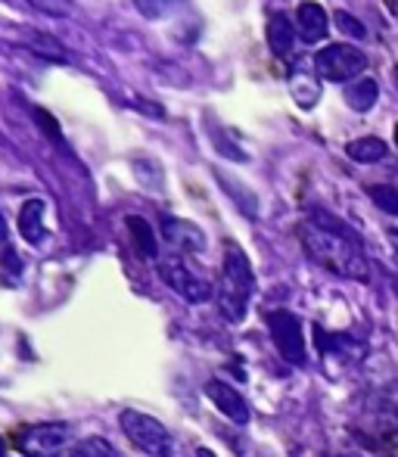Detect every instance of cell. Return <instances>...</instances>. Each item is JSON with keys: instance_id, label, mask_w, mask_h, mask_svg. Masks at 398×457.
I'll use <instances>...</instances> for the list:
<instances>
[{"instance_id": "obj_10", "label": "cell", "mask_w": 398, "mask_h": 457, "mask_svg": "<svg viewBox=\"0 0 398 457\" xmlns=\"http://www.w3.org/2000/svg\"><path fill=\"white\" fill-rule=\"evenodd\" d=\"M162 228H165V240L175 246V253H199L205 246V237L196 224L181 221V218H165Z\"/></svg>"}, {"instance_id": "obj_24", "label": "cell", "mask_w": 398, "mask_h": 457, "mask_svg": "<svg viewBox=\"0 0 398 457\" xmlns=\"http://www.w3.org/2000/svg\"><path fill=\"white\" fill-rule=\"evenodd\" d=\"M0 237H4V218H0Z\"/></svg>"}, {"instance_id": "obj_8", "label": "cell", "mask_w": 398, "mask_h": 457, "mask_svg": "<svg viewBox=\"0 0 398 457\" xmlns=\"http://www.w3.org/2000/svg\"><path fill=\"white\" fill-rule=\"evenodd\" d=\"M205 395H209L211 404H215L228 420H234L236 427H246L249 417H253L249 414L246 398H243L230 383H224V379H209V383H205Z\"/></svg>"}, {"instance_id": "obj_5", "label": "cell", "mask_w": 398, "mask_h": 457, "mask_svg": "<svg viewBox=\"0 0 398 457\" xmlns=\"http://www.w3.org/2000/svg\"><path fill=\"white\" fill-rule=\"evenodd\" d=\"M368 69V56L355 44H330L314 56V72L327 81H352Z\"/></svg>"}, {"instance_id": "obj_7", "label": "cell", "mask_w": 398, "mask_h": 457, "mask_svg": "<svg viewBox=\"0 0 398 457\" xmlns=\"http://www.w3.org/2000/svg\"><path fill=\"white\" fill-rule=\"evenodd\" d=\"M268 330L278 345V352L284 355V361L290 364H305V337H302V324L293 312L278 308L268 314Z\"/></svg>"}, {"instance_id": "obj_20", "label": "cell", "mask_w": 398, "mask_h": 457, "mask_svg": "<svg viewBox=\"0 0 398 457\" xmlns=\"http://www.w3.org/2000/svg\"><path fill=\"white\" fill-rule=\"evenodd\" d=\"M25 4H31L37 12H44V16H54V19L72 16V0H25Z\"/></svg>"}, {"instance_id": "obj_16", "label": "cell", "mask_w": 398, "mask_h": 457, "mask_svg": "<svg viewBox=\"0 0 398 457\" xmlns=\"http://www.w3.org/2000/svg\"><path fill=\"white\" fill-rule=\"evenodd\" d=\"M377 96H380V85H377L374 79L355 81V85H349V91H345V100H349V106L358 109V112H368V109L377 103Z\"/></svg>"}, {"instance_id": "obj_9", "label": "cell", "mask_w": 398, "mask_h": 457, "mask_svg": "<svg viewBox=\"0 0 398 457\" xmlns=\"http://www.w3.org/2000/svg\"><path fill=\"white\" fill-rule=\"evenodd\" d=\"M293 22H296V35L305 44L324 41L327 29H330V16H327L324 6L314 4V0H305V4H299L296 19H293Z\"/></svg>"}, {"instance_id": "obj_22", "label": "cell", "mask_w": 398, "mask_h": 457, "mask_svg": "<svg viewBox=\"0 0 398 457\" xmlns=\"http://www.w3.org/2000/svg\"><path fill=\"white\" fill-rule=\"evenodd\" d=\"M389 240H393V246H395V253H398V228L389 230Z\"/></svg>"}, {"instance_id": "obj_4", "label": "cell", "mask_w": 398, "mask_h": 457, "mask_svg": "<svg viewBox=\"0 0 398 457\" xmlns=\"http://www.w3.org/2000/svg\"><path fill=\"white\" fill-rule=\"evenodd\" d=\"M16 445L25 457H60L72 452V427L69 423H35L16 433Z\"/></svg>"}, {"instance_id": "obj_23", "label": "cell", "mask_w": 398, "mask_h": 457, "mask_svg": "<svg viewBox=\"0 0 398 457\" xmlns=\"http://www.w3.org/2000/svg\"><path fill=\"white\" fill-rule=\"evenodd\" d=\"M324 457H358V454H324Z\"/></svg>"}, {"instance_id": "obj_17", "label": "cell", "mask_w": 398, "mask_h": 457, "mask_svg": "<svg viewBox=\"0 0 398 457\" xmlns=\"http://www.w3.org/2000/svg\"><path fill=\"white\" fill-rule=\"evenodd\" d=\"M345 153H349V159H355V162H380V159L386 156V144H383L380 137H358L345 146Z\"/></svg>"}, {"instance_id": "obj_15", "label": "cell", "mask_w": 398, "mask_h": 457, "mask_svg": "<svg viewBox=\"0 0 398 457\" xmlns=\"http://www.w3.org/2000/svg\"><path fill=\"white\" fill-rule=\"evenodd\" d=\"M290 91H293V100L299 103L302 109H311L314 103H318V96H320V85H318V79L314 75H308L305 69H293V75H290Z\"/></svg>"}, {"instance_id": "obj_14", "label": "cell", "mask_w": 398, "mask_h": 457, "mask_svg": "<svg viewBox=\"0 0 398 457\" xmlns=\"http://www.w3.org/2000/svg\"><path fill=\"white\" fill-rule=\"evenodd\" d=\"M25 47L35 50L41 60H50V62H66L69 54L62 50V44L56 37H50L47 31H25Z\"/></svg>"}, {"instance_id": "obj_2", "label": "cell", "mask_w": 398, "mask_h": 457, "mask_svg": "<svg viewBox=\"0 0 398 457\" xmlns=\"http://www.w3.org/2000/svg\"><path fill=\"white\" fill-rule=\"evenodd\" d=\"M255 293V274L249 265L246 253L236 243H228L221 262V287H218V312L230 324H240L246 318L249 299Z\"/></svg>"}, {"instance_id": "obj_1", "label": "cell", "mask_w": 398, "mask_h": 457, "mask_svg": "<svg viewBox=\"0 0 398 457\" xmlns=\"http://www.w3.org/2000/svg\"><path fill=\"white\" fill-rule=\"evenodd\" d=\"M299 237H302L305 253L311 255L320 268L345 277V280H361V283L370 280V265L361 249V240L355 237V230L345 228L330 212L314 209L311 215L299 224Z\"/></svg>"}, {"instance_id": "obj_12", "label": "cell", "mask_w": 398, "mask_h": 457, "mask_svg": "<svg viewBox=\"0 0 398 457\" xmlns=\"http://www.w3.org/2000/svg\"><path fill=\"white\" fill-rule=\"evenodd\" d=\"M268 44H271V50L278 56H286L293 50V44H296V22L290 16H284V12H274L268 19Z\"/></svg>"}, {"instance_id": "obj_11", "label": "cell", "mask_w": 398, "mask_h": 457, "mask_svg": "<svg viewBox=\"0 0 398 457\" xmlns=\"http://www.w3.org/2000/svg\"><path fill=\"white\" fill-rule=\"evenodd\" d=\"M44 212H47V205H44L41 199H29V203L19 209V234H22V240L31 243V246L44 243V234H47Z\"/></svg>"}, {"instance_id": "obj_19", "label": "cell", "mask_w": 398, "mask_h": 457, "mask_svg": "<svg viewBox=\"0 0 398 457\" xmlns=\"http://www.w3.org/2000/svg\"><path fill=\"white\" fill-rule=\"evenodd\" d=\"M368 193H370V199H374V205H380L389 215H398V187L374 184V187H368Z\"/></svg>"}, {"instance_id": "obj_26", "label": "cell", "mask_w": 398, "mask_h": 457, "mask_svg": "<svg viewBox=\"0 0 398 457\" xmlns=\"http://www.w3.org/2000/svg\"><path fill=\"white\" fill-rule=\"evenodd\" d=\"M395 144H398V128H395Z\"/></svg>"}, {"instance_id": "obj_25", "label": "cell", "mask_w": 398, "mask_h": 457, "mask_svg": "<svg viewBox=\"0 0 398 457\" xmlns=\"http://www.w3.org/2000/svg\"><path fill=\"white\" fill-rule=\"evenodd\" d=\"M393 289H395V295H398V280H395V287H393Z\"/></svg>"}, {"instance_id": "obj_13", "label": "cell", "mask_w": 398, "mask_h": 457, "mask_svg": "<svg viewBox=\"0 0 398 457\" xmlns=\"http://www.w3.org/2000/svg\"><path fill=\"white\" fill-rule=\"evenodd\" d=\"M125 228H128V234H131V243L137 246V253L144 255V259L159 262V243H156V234H153L150 221L131 215V218H125Z\"/></svg>"}, {"instance_id": "obj_21", "label": "cell", "mask_w": 398, "mask_h": 457, "mask_svg": "<svg viewBox=\"0 0 398 457\" xmlns=\"http://www.w3.org/2000/svg\"><path fill=\"white\" fill-rule=\"evenodd\" d=\"M336 25H339V31H343V35L355 37V41H361V37L368 35V29H364V25L358 22V19L352 16V12H345V10L336 12Z\"/></svg>"}, {"instance_id": "obj_3", "label": "cell", "mask_w": 398, "mask_h": 457, "mask_svg": "<svg viewBox=\"0 0 398 457\" xmlns=\"http://www.w3.org/2000/svg\"><path fill=\"white\" fill-rule=\"evenodd\" d=\"M119 423H121V429H125L128 442H131L137 452H144L146 457L175 454V439H171V433L165 429V423L156 420V417L144 414V411L125 408L119 414Z\"/></svg>"}, {"instance_id": "obj_18", "label": "cell", "mask_w": 398, "mask_h": 457, "mask_svg": "<svg viewBox=\"0 0 398 457\" xmlns=\"http://www.w3.org/2000/svg\"><path fill=\"white\" fill-rule=\"evenodd\" d=\"M69 457H121V454L115 452L112 442L103 439V436H87V439L75 442Z\"/></svg>"}, {"instance_id": "obj_6", "label": "cell", "mask_w": 398, "mask_h": 457, "mask_svg": "<svg viewBox=\"0 0 398 457\" xmlns=\"http://www.w3.org/2000/svg\"><path fill=\"white\" fill-rule=\"evenodd\" d=\"M156 265H159V277H162V280L169 283V287L175 289L178 295H184L187 302L199 305V302L211 299V283L205 280V277H199V274L190 271L187 262H184L178 253L162 255Z\"/></svg>"}]
</instances>
